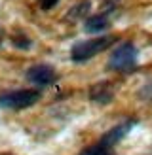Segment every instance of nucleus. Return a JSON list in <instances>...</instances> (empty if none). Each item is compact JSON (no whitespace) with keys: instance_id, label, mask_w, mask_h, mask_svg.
<instances>
[{"instance_id":"1","label":"nucleus","mask_w":152,"mask_h":155,"mask_svg":"<svg viewBox=\"0 0 152 155\" xmlns=\"http://www.w3.org/2000/svg\"><path fill=\"white\" fill-rule=\"evenodd\" d=\"M114 42H116V36H99V38H91V40L78 42L71 49V59L74 63H86V61L97 57L99 53H103L105 49H109Z\"/></svg>"},{"instance_id":"2","label":"nucleus","mask_w":152,"mask_h":155,"mask_svg":"<svg viewBox=\"0 0 152 155\" xmlns=\"http://www.w3.org/2000/svg\"><path fill=\"white\" fill-rule=\"evenodd\" d=\"M137 57H139V51H137L135 44L124 42L110 53L106 66L114 72H131L137 64Z\"/></svg>"},{"instance_id":"3","label":"nucleus","mask_w":152,"mask_h":155,"mask_svg":"<svg viewBox=\"0 0 152 155\" xmlns=\"http://www.w3.org/2000/svg\"><path fill=\"white\" fill-rule=\"evenodd\" d=\"M38 100H40L38 89H15L0 93V108H8V110H23L36 104Z\"/></svg>"},{"instance_id":"4","label":"nucleus","mask_w":152,"mask_h":155,"mask_svg":"<svg viewBox=\"0 0 152 155\" xmlns=\"http://www.w3.org/2000/svg\"><path fill=\"white\" fill-rule=\"evenodd\" d=\"M27 80L36 87H50L57 81V72L50 64H34L27 70Z\"/></svg>"},{"instance_id":"5","label":"nucleus","mask_w":152,"mask_h":155,"mask_svg":"<svg viewBox=\"0 0 152 155\" xmlns=\"http://www.w3.org/2000/svg\"><path fill=\"white\" fill-rule=\"evenodd\" d=\"M114 97V91L110 87V83H95L93 87H91L89 91V98L93 100V102H99V104H106V102H110Z\"/></svg>"},{"instance_id":"6","label":"nucleus","mask_w":152,"mask_h":155,"mask_svg":"<svg viewBox=\"0 0 152 155\" xmlns=\"http://www.w3.org/2000/svg\"><path fill=\"white\" fill-rule=\"evenodd\" d=\"M86 32L89 34H97V32H103V30L109 28V15L106 13H95L91 17L86 19Z\"/></svg>"},{"instance_id":"7","label":"nucleus","mask_w":152,"mask_h":155,"mask_svg":"<svg viewBox=\"0 0 152 155\" xmlns=\"http://www.w3.org/2000/svg\"><path fill=\"white\" fill-rule=\"evenodd\" d=\"M82 155H114V146L109 144L105 138H99V142L89 146L88 150H84Z\"/></svg>"},{"instance_id":"8","label":"nucleus","mask_w":152,"mask_h":155,"mask_svg":"<svg viewBox=\"0 0 152 155\" xmlns=\"http://www.w3.org/2000/svg\"><path fill=\"white\" fill-rule=\"evenodd\" d=\"M89 2H88V0H84V2H80L78 6H74L72 8V12L71 13H68V17H72V19H78V17H82V15L84 13H86L88 10H89Z\"/></svg>"},{"instance_id":"9","label":"nucleus","mask_w":152,"mask_h":155,"mask_svg":"<svg viewBox=\"0 0 152 155\" xmlns=\"http://www.w3.org/2000/svg\"><path fill=\"white\" fill-rule=\"evenodd\" d=\"M57 2H59V0H40V8L44 12H50L51 8L57 6Z\"/></svg>"},{"instance_id":"10","label":"nucleus","mask_w":152,"mask_h":155,"mask_svg":"<svg viewBox=\"0 0 152 155\" xmlns=\"http://www.w3.org/2000/svg\"><path fill=\"white\" fill-rule=\"evenodd\" d=\"M2 36H4V30H2V27H0V42H2Z\"/></svg>"},{"instance_id":"11","label":"nucleus","mask_w":152,"mask_h":155,"mask_svg":"<svg viewBox=\"0 0 152 155\" xmlns=\"http://www.w3.org/2000/svg\"><path fill=\"white\" fill-rule=\"evenodd\" d=\"M4 155H8V153H4Z\"/></svg>"}]
</instances>
